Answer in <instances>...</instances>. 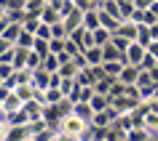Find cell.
Instances as JSON below:
<instances>
[{"instance_id":"1","label":"cell","mask_w":158,"mask_h":141,"mask_svg":"<svg viewBox=\"0 0 158 141\" xmlns=\"http://www.w3.org/2000/svg\"><path fill=\"white\" fill-rule=\"evenodd\" d=\"M86 125H91V123H83V120H78V117L70 112V115L62 117V123H59V133H64V136H73V139H78V133L83 131Z\"/></svg>"},{"instance_id":"2","label":"cell","mask_w":158,"mask_h":141,"mask_svg":"<svg viewBox=\"0 0 158 141\" xmlns=\"http://www.w3.org/2000/svg\"><path fill=\"white\" fill-rule=\"evenodd\" d=\"M70 40H73L75 45L81 48V53H83V51H89V48L94 45V35L89 32L86 27H78V29H73V32H70Z\"/></svg>"},{"instance_id":"3","label":"cell","mask_w":158,"mask_h":141,"mask_svg":"<svg viewBox=\"0 0 158 141\" xmlns=\"http://www.w3.org/2000/svg\"><path fill=\"white\" fill-rule=\"evenodd\" d=\"M110 107L115 109L118 115H131L134 109L139 107V101H134V99H129V96H115V99H110Z\"/></svg>"},{"instance_id":"4","label":"cell","mask_w":158,"mask_h":141,"mask_svg":"<svg viewBox=\"0 0 158 141\" xmlns=\"http://www.w3.org/2000/svg\"><path fill=\"white\" fill-rule=\"evenodd\" d=\"M145 53H148L145 45H139V43H129V48H126V53H123V61H126V64H131V67H139L142 59H145Z\"/></svg>"},{"instance_id":"5","label":"cell","mask_w":158,"mask_h":141,"mask_svg":"<svg viewBox=\"0 0 158 141\" xmlns=\"http://www.w3.org/2000/svg\"><path fill=\"white\" fill-rule=\"evenodd\" d=\"M83 27L89 29V32H94V29H99V6H91V8L83 11Z\"/></svg>"},{"instance_id":"6","label":"cell","mask_w":158,"mask_h":141,"mask_svg":"<svg viewBox=\"0 0 158 141\" xmlns=\"http://www.w3.org/2000/svg\"><path fill=\"white\" fill-rule=\"evenodd\" d=\"M70 112H73L78 120H83V123H91V117H94V109L89 107V101H75Z\"/></svg>"},{"instance_id":"7","label":"cell","mask_w":158,"mask_h":141,"mask_svg":"<svg viewBox=\"0 0 158 141\" xmlns=\"http://www.w3.org/2000/svg\"><path fill=\"white\" fill-rule=\"evenodd\" d=\"M137 77H139V67L126 64L123 69H121V75H118V83H123V85H137Z\"/></svg>"},{"instance_id":"8","label":"cell","mask_w":158,"mask_h":141,"mask_svg":"<svg viewBox=\"0 0 158 141\" xmlns=\"http://www.w3.org/2000/svg\"><path fill=\"white\" fill-rule=\"evenodd\" d=\"M38 99H40L46 107H54V104H59V101L64 99V93L59 91V88H46L43 93H38Z\"/></svg>"},{"instance_id":"9","label":"cell","mask_w":158,"mask_h":141,"mask_svg":"<svg viewBox=\"0 0 158 141\" xmlns=\"http://www.w3.org/2000/svg\"><path fill=\"white\" fill-rule=\"evenodd\" d=\"M0 109L6 112V115H11V112H16V109H22V99H19L14 91H8L6 93V99L0 101Z\"/></svg>"},{"instance_id":"10","label":"cell","mask_w":158,"mask_h":141,"mask_svg":"<svg viewBox=\"0 0 158 141\" xmlns=\"http://www.w3.org/2000/svg\"><path fill=\"white\" fill-rule=\"evenodd\" d=\"M123 136H126V141H150V136H153V133H150L145 125H134V128H129Z\"/></svg>"},{"instance_id":"11","label":"cell","mask_w":158,"mask_h":141,"mask_svg":"<svg viewBox=\"0 0 158 141\" xmlns=\"http://www.w3.org/2000/svg\"><path fill=\"white\" fill-rule=\"evenodd\" d=\"M83 59H86V67H102V61H105L99 45H91L89 51H83Z\"/></svg>"},{"instance_id":"12","label":"cell","mask_w":158,"mask_h":141,"mask_svg":"<svg viewBox=\"0 0 158 141\" xmlns=\"http://www.w3.org/2000/svg\"><path fill=\"white\" fill-rule=\"evenodd\" d=\"M62 21H64L67 32H73V29H78V27H83V11H81V8H75L73 13H67Z\"/></svg>"},{"instance_id":"13","label":"cell","mask_w":158,"mask_h":141,"mask_svg":"<svg viewBox=\"0 0 158 141\" xmlns=\"http://www.w3.org/2000/svg\"><path fill=\"white\" fill-rule=\"evenodd\" d=\"M137 29H139V24H134V21H121V27H118L115 35H121V37H126L129 43H134L137 40Z\"/></svg>"},{"instance_id":"14","label":"cell","mask_w":158,"mask_h":141,"mask_svg":"<svg viewBox=\"0 0 158 141\" xmlns=\"http://www.w3.org/2000/svg\"><path fill=\"white\" fill-rule=\"evenodd\" d=\"M123 67H126V61H105V64H102V75L118 80V75H121V69H123Z\"/></svg>"},{"instance_id":"15","label":"cell","mask_w":158,"mask_h":141,"mask_svg":"<svg viewBox=\"0 0 158 141\" xmlns=\"http://www.w3.org/2000/svg\"><path fill=\"white\" fill-rule=\"evenodd\" d=\"M142 107H145V104H142ZM142 125H145L150 133H158V112L145 109V115H142Z\"/></svg>"},{"instance_id":"16","label":"cell","mask_w":158,"mask_h":141,"mask_svg":"<svg viewBox=\"0 0 158 141\" xmlns=\"http://www.w3.org/2000/svg\"><path fill=\"white\" fill-rule=\"evenodd\" d=\"M43 21V24H56V21H62V13H59L56 8H51V6H46V8L40 11V16H38Z\"/></svg>"},{"instance_id":"17","label":"cell","mask_w":158,"mask_h":141,"mask_svg":"<svg viewBox=\"0 0 158 141\" xmlns=\"http://www.w3.org/2000/svg\"><path fill=\"white\" fill-rule=\"evenodd\" d=\"M102 56H105V61H123V53H121L113 43L102 45ZM105 61H102V64H105Z\"/></svg>"},{"instance_id":"18","label":"cell","mask_w":158,"mask_h":141,"mask_svg":"<svg viewBox=\"0 0 158 141\" xmlns=\"http://www.w3.org/2000/svg\"><path fill=\"white\" fill-rule=\"evenodd\" d=\"M89 107H91L94 112H105V109L110 107V96H102V93H94V99L89 101Z\"/></svg>"},{"instance_id":"19","label":"cell","mask_w":158,"mask_h":141,"mask_svg":"<svg viewBox=\"0 0 158 141\" xmlns=\"http://www.w3.org/2000/svg\"><path fill=\"white\" fill-rule=\"evenodd\" d=\"M99 8H102V11H107L110 16H115V19H121V21H123V16H121V6H118V0H102V3H99Z\"/></svg>"},{"instance_id":"20","label":"cell","mask_w":158,"mask_h":141,"mask_svg":"<svg viewBox=\"0 0 158 141\" xmlns=\"http://www.w3.org/2000/svg\"><path fill=\"white\" fill-rule=\"evenodd\" d=\"M115 83V80H113V77H107V75H102L99 80H97V83H94V91L97 93H102V96H110V85Z\"/></svg>"},{"instance_id":"21","label":"cell","mask_w":158,"mask_h":141,"mask_svg":"<svg viewBox=\"0 0 158 141\" xmlns=\"http://www.w3.org/2000/svg\"><path fill=\"white\" fill-rule=\"evenodd\" d=\"M43 8H46L43 0H27V3H24V13H27V16H40Z\"/></svg>"},{"instance_id":"22","label":"cell","mask_w":158,"mask_h":141,"mask_svg":"<svg viewBox=\"0 0 158 141\" xmlns=\"http://www.w3.org/2000/svg\"><path fill=\"white\" fill-rule=\"evenodd\" d=\"M70 32H67L64 21H56V24H51V40H67Z\"/></svg>"},{"instance_id":"23","label":"cell","mask_w":158,"mask_h":141,"mask_svg":"<svg viewBox=\"0 0 158 141\" xmlns=\"http://www.w3.org/2000/svg\"><path fill=\"white\" fill-rule=\"evenodd\" d=\"M91 35H94V45H99V48H102V45H107V43H110V37H113V32H107L105 27L94 29Z\"/></svg>"},{"instance_id":"24","label":"cell","mask_w":158,"mask_h":141,"mask_svg":"<svg viewBox=\"0 0 158 141\" xmlns=\"http://www.w3.org/2000/svg\"><path fill=\"white\" fill-rule=\"evenodd\" d=\"M134 43H139V45H145V48L153 43V37H150V27H148V24H139V29H137V40H134Z\"/></svg>"},{"instance_id":"25","label":"cell","mask_w":158,"mask_h":141,"mask_svg":"<svg viewBox=\"0 0 158 141\" xmlns=\"http://www.w3.org/2000/svg\"><path fill=\"white\" fill-rule=\"evenodd\" d=\"M78 72H81V69H78V64H75L73 59L59 67V75H62V77H78Z\"/></svg>"},{"instance_id":"26","label":"cell","mask_w":158,"mask_h":141,"mask_svg":"<svg viewBox=\"0 0 158 141\" xmlns=\"http://www.w3.org/2000/svg\"><path fill=\"white\" fill-rule=\"evenodd\" d=\"M59 67H62V61H59L56 53H48V56L43 59V69L46 72H59Z\"/></svg>"},{"instance_id":"27","label":"cell","mask_w":158,"mask_h":141,"mask_svg":"<svg viewBox=\"0 0 158 141\" xmlns=\"http://www.w3.org/2000/svg\"><path fill=\"white\" fill-rule=\"evenodd\" d=\"M32 51L38 53L40 59H46L51 53V48H48V40H40V37H35V43H32Z\"/></svg>"},{"instance_id":"28","label":"cell","mask_w":158,"mask_h":141,"mask_svg":"<svg viewBox=\"0 0 158 141\" xmlns=\"http://www.w3.org/2000/svg\"><path fill=\"white\" fill-rule=\"evenodd\" d=\"M32 43H35V35L22 29V35H19V40H16V45H22V48H30V51H32Z\"/></svg>"},{"instance_id":"29","label":"cell","mask_w":158,"mask_h":141,"mask_svg":"<svg viewBox=\"0 0 158 141\" xmlns=\"http://www.w3.org/2000/svg\"><path fill=\"white\" fill-rule=\"evenodd\" d=\"M110 43H113L121 53H126V48H129V40H126V37H121V35H113V37H110Z\"/></svg>"},{"instance_id":"30","label":"cell","mask_w":158,"mask_h":141,"mask_svg":"<svg viewBox=\"0 0 158 141\" xmlns=\"http://www.w3.org/2000/svg\"><path fill=\"white\" fill-rule=\"evenodd\" d=\"M35 37H40V40H51V24H43V21H40V27H38Z\"/></svg>"},{"instance_id":"31","label":"cell","mask_w":158,"mask_h":141,"mask_svg":"<svg viewBox=\"0 0 158 141\" xmlns=\"http://www.w3.org/2000/svg\"><path fill=\"white\" fill-rule=\"evenodd\" d=\"M64 53H67V56H78V53H81V48H78V45H75V43L73 40H70V37H67V40H64Z\"/></svg>"},{"instance_id":"32","label":"cell","mask_w":158,"mask_h":141,"mask_svg":"<svg viewBox=\"0 0 158 141\" xmlns=\"http://www.w3.org/2000/svg\"><path fill=\"white\" fill-rule=\"evenodd\" d=\"M156 64H158V59H156V56H150V53H145V59H142L139 69H148V72H150V69H153Z\"/></svg>"},{"instance_id":"33","label":"cell","mask_w":158,"mask_h":141,"mask_svg":"<svg viewBox=\"0 0 158 141\" xmlns=\"http://www.w3.org/2000/svg\"><path fill=\"white\" fill-rule=\"evenodd\" d=\"M94 85H83V91H81V101H91L94 99Z\"/></svg>"},{"instance_id":"34","label":"cell","mask_w":158,"mask_h":141,"mask_svg":"<svg viewBox=\"0 0 158 141\" xmlns=\"http://www.w3.org/2000/svg\"><path fill=\"white\" fill-rule=\"evenodd\" d=\"M48 48H51V53H62L64 51V40H48Z\"/></svg>"},{"instance_id":"35","label":"cell","mask_w":158,"mask_h":141,"mask_svg":"<svg viewBox=\"0 0 158 141\" xmlns=\"http://www.w3.org/2000/svg\"><path fill=\"white\" fill-rule=\"evenodd\" d=\"M150 3H153V0H134V8H139V11H148V8H150Z\"/></svg>"},{"instance_id":"36","label":"cell","mask_w":158,"mask_h":141,"mask_svg":"<svg viewBox=\"0 0 158 141\" xmlns=\"http://www.w3.org/2000/svg\"><path fill=\"white\" fill-rule=\"evenodd\" d=\"M148 53H150V56H156V59H158V40H153V43L148 45Z\"/></svg>"},{"instance_id":"37","label":"cell","mask_w":158,"mask_h":141,"mask_svg":"<svg viewBox=\"0 0 158 141\" xmlns=\"http://www.w3.org/2000/svg\"><path fill=\"white\" fill-rule=\"evenodd\" d=\"M148 11H150V13H153V16L158 19V0H153V3H150V8H148Z\"/></svg>"},{"instance_id":"38","label":"cell","mask_w":158,"mask_h":141,"mask_svg":"<svg viewBox=\"0 0 158 141\" xmlns=\"http://www.w3.org/2000/svg\"><path fill=\"white\" fill-rule=\"evenodd\" d=\"M89 3H91V6H99V0H89Z\"/></svg>"},{"instance_id":"39","label":"cell","mask_w":158,"mask_h":141,"mask_svg":"<svg viewBox=\"0 0 158 141\" xmlns=\"http://www.w3.org/2000/svg\"><path fill=\"white\" fill-rule=\"evenodd\" d=\"M43 3H46V6H48V0H43Z\"/></svg>"},{"instance_id":"40","label":"cell","mask_w":158,"mask_h":141,"mask_svg":"<svg viewBox=\"0 0 158 141\" xmlns=\"http://www.w3.org/2000/svg\"><path fill=\"white\" fill-rule=\"evenodd\" d=\"M105 141H110V139H105Z\"/></svg>"},{"instance_id":"41","label":"cell","mask_w":158,"mask_h":141,"mask_svg":"<svg viewBox=\"0 0 158 141\" xmlns=\"http://www.w3.org/2000/svg\"><path fill=\"white\" fill-rule=\"evenodd\" d=\"M99 3H102V0H99Z\"/></svg>"}]
</instances>
